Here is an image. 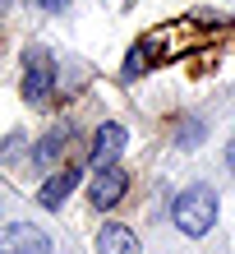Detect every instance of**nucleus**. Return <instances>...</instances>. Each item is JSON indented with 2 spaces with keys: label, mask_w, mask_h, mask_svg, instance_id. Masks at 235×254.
Here are the masks:
<instances>
[{
  "label": "nucleus",
  "mask_w": 235,
  "mask_h": 254,
  "mask_svg": "<svg viewBox=\"0 0 235 254\" xmlns=\"http://www.w3.org/2000/svg\"><path fill=\"white\" fill-rule=\"evenodd\" d=\"M171 217H175V227H180L185 236L212 231V222H217V194H212L208 185H189V190H180V194H175Z\"/></svg>",
  "instance_id": "1"
},
{
  "label": "nucleus",
  "mask_w": 235,
  "mask_h": 254,
  "mask_svg": "<svg viewBox=\"0 0 235 254\" xmlns=\"http://www.w3.org/2000/svg\"><path fill=\"white\" fill-rule=\"evenodd\" d=\"M23 97L33 102V107H51L55 97V65L47 51H28L23 61Z\"/></svg>",
  "instance_id": "2"
},
{
  "label": "nucleus",
  "mask_w": 235,
  "mask_h": 254,
  "mask_svg": "<svg viewBox=\"0 0 235 254\" xmlns=\"http://www.w3.org/2000/svg\"><path fill=\"white\" fill-rule=\"evenodd\" d=\"M0 254H51V241L47 231L14 222V227H0Z\"/></svg>",
  "instance_id": "3"
},
{
  "label": "nucleus",
  "mask_w": 235,
  "mask_h": 254,
  "mask_svg": "<svg viewBox=\"0 0 235 254\" xmlns=\"http://www.w3.org/2000/svg\"><path fill=\"white\" fill-rule=\"evenodd\" d=\"M125 190H129V171H120V167L111 162V167H97L88 199H93V208H115V203L125 199Z\"/></svg>",
  "instance_id": "4"
},
{
  "label": "nucleus",
  "mask_w": 235,
  "mask_h": 254,
  "mask_svg": "<svg viewBox=\"0 0 235 254\" xmlns=\"http://www.w3.org/2000/svg\"><path fill=\"white\" fill-rule=\"evenodd\" d=\"M125 143H129V134H125V125H115V121H106L97 134H93V167H111L115 157L125 153Z\"/></svg>",
  "instance_id": "5"
},
{
  "label": "nucleus",
  "mask_w": 235,
  "mask_h": 254,
  "mask_svg": "<svg viewBox=\"0 0 235 254\" xmlns=\"http://www.w3.org/2000/svg\"><path fill=\"white\" fill-rule=\"evenodd\" d=\"M79 181H83V171H79V167H60V171H51V176H47V185L37 190V199L47 203V208H60L69 194L79 190Z\"/></svg>",
  "instance_id": "6"
},
{
  "label": "nucleus",
  "mask_w": 235,
  "mask_h": 254,
  "mask_svg": "<svg viewBox=\"0 0 235 254\" xmlns=\"http://www.w3.org/2000/svg\"><path fill=\"white\" fill-rule=\"evenodd\" d=\"M69 143H74V129H69V125L51 129L47 139H42V143L33 148V162H37V167H55V162H60V157L69 153Z\"/></svg>",
  "instance_id": "7"
},
{
  "label": "nucleus",
  "mask_w": 235,
  "mask_h": 254,
  "mask_svg": "<svg viewBox=\"0 0 235 254\" xmlns=\"http://www.w3.org/2000/svg\"><path fill=\"white\" fill-rule=\"evenodd\" d=\"M97 254H134V231L111 222V227L97 231Z\"/></svg>",
  "instance_id": "8"
},
{
  "label": "nucleus",
  "mask_w": 235,
  "mask_h": 254,
  "mask_svg": "<svg viewBox=\"0 0 235 254\" xmlns=\"http://www.w3.org/2000/svg\"><path fill=\"white\" fill-rule=\"evenodd\" d=\"M33 5H42V9H51V14H60V9H69V0H33Z\"/></svg>",
  "instance_id": "9"
},
{
  "label": "nucleus",
  "mask_w": 235,
  "mask_h": 254,
  "mask_svg": "<svg viewBox=\"0 0 235 254\" xmlns=\"http://www.w3.org/2000/svg\"><path fill=\"white\" fill-rule=\"evenodd\" d=\"M226 167H231V176H235V139L226 143Z\"/></svg>",
  "instance_id": "10"
},
{
  "label": "nucleus",
  "mask_w": 235,
  "mask_h": 254,
  "mask_svg": "<svg viewBox=\"0 0 235 254\" xmlns=\"http://www.w3.org/2000/svg\"><path fill=\"white\" fill-rule=\"evenodd\" d=\"M5 5H9V0H0V9H5Z\"/></svg>",
  "instance_id": "11"
}]
</instances>
